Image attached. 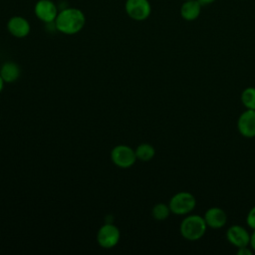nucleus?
<instances>
[{"instance_id": "nucleus-17", "label": "nucleus", "mask_w": 255, "mask_h": 255, "mask_svg": "<svg viewBox=\"0 0 255 255\" xmlns=\"http://www.w3.org/2000/svg\"><path fill=\"white\" fill-rule=\"evenodd\" d=\"M246 222L250 228H252L253 230L255 229V206H253L249 210V212L246 216Z\"/></svg>"}, {"instance_id": "nucleus-21", "label": "nucleus", "mask_w": 255, "mask_h": 255, "mask_svg": "<svg viewBox=\"0 0 255 255\" xmlns=\"http://www.w3.org/2000/svg\"><path fill=\"white\" fill-rule=\"evenodd\" d=\"M3 86H4V81L2 80V78H1V76H0V93H1L2 90H3Z\"/></svg>"}, {"instance_id": "nucleus-15", "label": "nucleus", "mask_w": 255, "mask_h": 255, "mask_svg": "<svg viewBox=\"0 0 255 255\" xmlns=\"http://www.w3.org/2000/svg\"><path fill=\"white\" fill-rule=\"evenodd\" d=\"M241 103L246 110H255V88L248 87L241 93Z\"/></svg>"}, {"instance_id": "nucleus-19", "label": "nucleus", "mask_w": 255, "mask_h": 255, "mask_svg": "<svg viewBox=\"0 0 255 255\" xmlns=\"http://www.w3.org/2000/svg\"><path fill=\"white\" fill-rule=\"evenodd\" d=\"M199 2V4L204 7V6H208V5H211L212 3H214L216 0H197Z\"/></svg>"}, {"instance_id": "nucleus-13", "label": "nucleus", "mask_w": 255, "mask_h": 255, "mask_svg": "<svg viewBox=\"0 0 255 255\" xmlns=\"http://www.w3.org/2000/svg\"><path fill=\"white\" fill-rule=\"evenodd\" d=\"M20 67L14 62H5L0 68V76L4 83H14L20 77Z\"/></svg>"}, {"instance_id": "nucleus-4", "label": "nucleus", "mask_w": 255, "mask_h": 255, "mask_svg": "<svg viewBox=\"0 0 255 255\" xmlns=\"http://www.w3.org/2000/svg\"><path fill=\"white\" fill-rule=\"evenodd\" d=\"M125 11L134 21H144L151 14V5L148 0H125Z\"/></svg>"}, {"instance_id": "nucleus-8", "label": "nucleus", "mask_w": 255, "mask_h": 255, "mask_svg": "<svg viewBox=\"0 0 255 255\" xmlns=\"http://www.w3.org/2000/svg\"><path fill=\"white\" fill-rule=\"evenodd\" d=\"M7 30L15 38H25L31 32V24L30 22L23 16L14 15L10 17L7 21Z\"/></svg>"}, {"instance_id": "nucleus-18", "label": "nucleus", "mask_w": 255, "mask_h": 255, "mask_svg": "<svg viewBox=\"0 0 255 255\" xmlns=\"http://www.w3.org/2000/svg\"><path fill=\"white\" fill-rule=\"evenodd\" d=\"M252 253H253V251L250 250L248 246L237 248V254L238 255H251Z\"/></svg>"}, {"instance_id": "nucleus-9", "label": "nucleus", "mask_w": 255, "mask_h": 255, "mask_svg": "<svg viewBox=\"0 0 255 255\" xmlns=\"http://www.w3.org/2000/svg\"><path fill=\"white\" fill-rule=\"evenodd\" d=\"M237 128L247 138L255 136V110H246L238 118Z\"/></svg>"}, {"instance_id": "nucleus-14", "label": "nucleus", "mask_w": 255, "mask_h": 255, "mask_svg": "<svg viewBox=\"0 0 255 255\" xmlns=\"http://www.w3.org/2000/svg\"><path fill=\"white\" fill-rule=\"evenodd\" d=\"M134 150H135L136 158L141 161H149L150 159L153 158L155 154L154 147L151 144L146 142L140 143Z\"/></svg>"}, {"instance_id": "nucleus-20", "label": "nucleus", "mask_w": 255, "mask_h": 255, "mask_svg": "<svg viewBox=\"0 0 255 255\" xmlns=\"http://www.w3.org/2000/svg\"><path fill=\"white\" fill-rule=\"evenodd\" d=\"M250 246L252 248L253 251H255V229L253 231V233L251 234V237H250Z\"/></svg>"}, {"instance_id": "nucleus-16", "label": "nucleus", "mask_w": 255, "mask_h": 255, "mask_svg": "<svg viewBox=\"0 0 255 255\" xmlns=\"http://www.w3.org/2000/svg\"><path fill=\"white\" fill-rule=\"evenodd\" d=\"M170 208L168 204L165 203H156L151 209V215L155 220L162 221L165 220L170 214Z\"/></svg>"}, {"instance_id": "nucleus-12", "label": "nucleus", "mask_w": 255, "mask_h": 255, "mask_svg": "<svg viewBox=\"0 0 255 255\" xmlns=\"http://www.w3.org/2000/svg\"><path fill=\"white\" fill-rule=\"evenodd\" d=\"M202 6L197 0H184L179 9V14L181 18L185 21L196 20L201 13Z\"/></svg>"}, {"instance_id": "nucleus-10", "label": "nucleus", "mask_w": 255, "mask_h": 255, "mask_svg": "<svg viewBox=\"0 0 255 255\" xmlns=\"http://www.w3.org/2000/svg\"><path fill=\"white\" fill-rule=\"evenodd\" d=\"M251 234L240 225H232L227 229L226 238L230 244L236 248L250 245Z\"/></svg>"}, {"instance_id": "nucleus-3", "label": "nucleus", "mask_w": 255, "mask_h": 255, "mask_svg": "<svg viewBox=\"0 0 255 255\" xmlns=\"http://www.w3.org/2000/svg\"><path fill=\"white\" fill-rule=\"evenodd\" d=\"M196 205V199L193 194L188 191H179L175 193L169 200L168 206L171 213L176 215L189 214Z\"/></svg>"}, {"instance_id": "nucleus-11", "label": "nucleus", "mask_w": 255, "mask_h": 255, "mask_svg": "<svg viewBox=\"0 0 255 255\" xmlns=\"http://www.w3.org/2000/svg\"><path fill=\"white\" fill-rule=\"evenodd\" d=\"M205 223L208 227L213 229H219L223 227L227 222V215L225 211L220 207H210L208 208L203 216Z\"/></svg>"}, {"instance_id": "nucleus-6", "label": "nucleus", "mask_w": 255, "mask_h": 255, "mask_svg": "<svg viewBox=\"0 0 255 255\" xmlns=\"http://www.w3.org/2000/svg\"><path fill=\"white\" fill-rule=\"evenodd\" d=\"M59 11L53 0H38L34 5L35 16L45 24H54Z\"/></svg>"}, {"instance_id": "nucleus-7", "label": "nucleus", "mask_w": 255, "mask_h": 255, "mask_svg": "<svg viewBox=\"0 0 255 255\" xmlns=\"http://www.w3.org/2000/svg\"><path fill=\"white\" fill-rule=\"evenodd\" d=\"M121 238L120 229L111 222L104 224L97 233V241L103 248L110 249L115 247Z\"/></svg>"}, {"instance_id": "nucleus-5", "label": "nucleus", "mask_w": 255, "mask_h": 255, "mask_svg": "<svg viewBox=\"0 0 255 255\" xmlns=\"http://www.w3.org/2000/svg\"><path fill=\"white\" fill-rule=\"evenodd\" d=\"M111 159L117 166L121 168H128L135 162V150L128 145L119 144L111 151Z\"/></svg>"}, {"instance_id": "nucleus-2", "label": "nucleus", "mask_w": 255, "mask_h": 255, "mask_svg": "<svg viewBox=\"0 0 255 255\" xmlns=\"http://www.w3.org/2000/svg\"><path fill=\"white\" fill-rule=\"evenodd\" d=\"M207 225L202 216L197 214L187 215L183 218L179 226L181 236L188 241H196L202 238L206 232Z\"/></svg>"}, {"instance_id": "nucleus-1", "label": "nucleus", "mask_w": 255, "mask_h": 255, "mask_svg": "<svg viewBox=\"0 0 255 255\" xmlns=\"http://www.w3.org/2000/svg\"><path fill=\"white\" fill-rule=\"evenodd\" d=\"M86 25L85 13L76 7L61 9L54 22V28L64 35H75L81 32Z\"/></svg>"}]
</instances>
